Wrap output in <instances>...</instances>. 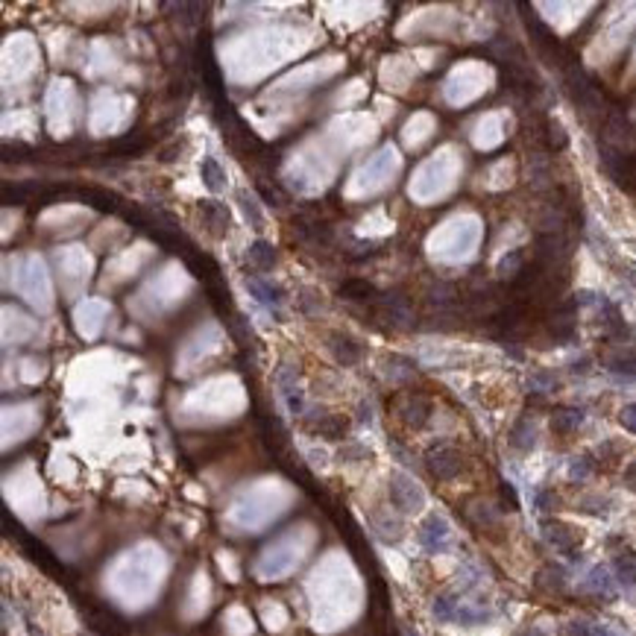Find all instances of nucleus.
Returning a JSON list of instances; mask_svg holds the SVG:
<instances>
[{
  "label": "nucleus",
  "instance_id": "1",
  "mask_svg": "<svg viewBox=\"0 0 636 636\" xmlns=\"http://www.w3.org/2000/svg\"><path fill=\"white\" fill-rule=\"evenodd\" d=\"M566 91H569L572 103H575L581 112H586V115L601 112V94L595 91V85L590 83V77H586V73H583L575 62L566 68Z\"/></svg>",
  "mask_w": 636,
  "mask_h": 636
},
{
  "label": "nucleus",
  "instance_id": "2",
  "mask_svg": "<svg viewBox=\"0 0 636 636\" xmlns=\"http://www.w3.org/2000/svg\"><path fill=\"white\" fill-rule=\"evenodd\" d=\"M425 467L437 481H452L463 472V455L452 446H434L425 452Z\"/></svg>",
  "mask_w": 636,
  "mask_h": 636
},
{
  "label": "nucleus",
  "instance_id": "3",
  "mask_svg": "<svg viewBox=\"0 0 636 636\" xmlns=\"http://www.w3.org/2000/svg\"><path fill=\"white\" fill-rule=\"evenodd\" d=\"M390 502H393V507H399L402 513H413L425 504V496L408 475L396 472V475H390Z\"/></svg>",
  "mask_w": 636,
  "mask_h": 636
},
{
  "label": "nucleus",
  "instance_id": "4",
  "mask_svg": "<svg viewBox=\"0 0 636 636\" xmlns=\"http://www.w3.org/2000/svg\"><path fill=\"white\" fill-rule=\"evenodd\" d=\"M604 144L613 147V150H619V153H630L636 147V135L627 124V117L619 109H613L604 120Z\"/></svg>",
  "mask_w": 636,
  "mask_h": 636
},
{
  "label": "nucleus",
  "instance_id": "5",
  "mask_svg": "<svg viewBox=\"0 0 636 636\" xmlns=\"http://www.w3.org/2000/svg\"><path fill=\"white\" fill-rule=\"evenodd\" d=\"M569 258V243L563 235H536V261L548 270H557L560 261Z\"/></svg>",
  "mask_w": 636,
  "mask_h": 636
},
{
  "label": "nucleus",
  "instance_id": "6",
  "mask_svg": "<svg viewBox=\"0 0 636 636\" xmlns=\"http://www.w3.org/2000/svg\"><path fill=\"white\" fill-rule=\"evenodd\" d=\"M543 534H546V540L557 548V551H563V554H578V546H581V534L572 528V525H566V522H543Z\"/></svg>",
  "mask_w": 636,
  "mask_h": 636
},
{
  "label": "nucleus",
  "instance_id": "7",
  "mask_svg": "<svg viewBox=\"0 0 636 636\" xmlns=\"http://www.w3.org/2000/svg\"><path fill=\"white\" fill-rule=\"evenodd\" d=\"M420 543L425 551H443L449 546V522L443 516H437V513H431L420 525Z\"/></svg>",
  "mask_w": 636,
  "mask_h": 636
},
{
  "label": "nucleus",
  "instance_id": "8",
  "mask_svg": "<svg viewBox=\"0 0 636 636\" xmlns=\"http://www.w3.org/2000/svg\"><path fill=\"white\" fill-rule=\"evenodd\" d=\"M85 619H88L91 630L100 633V636H124L127 633V622L120 619L117 613H112V610H106V607H88Z\"/></svg>",
  "mask_w": 636,
  "mask_h": 636
},
{
  "label": "nucleus",
  "instance_id": "9",
  "mask_svg": "<svg viewBox=\"0 0 636 636\" xmlns=\"http://www.w3.org/2000/svg\"><path fill=\"white\" fill-rule=\"evenodd\" d=\"M376 302H378L381 314L393 326H410L413 323V311H410V305H408V300L402 297V293H381Z\"/></svg>",
  "mask_w": 636,
  "mask_h": 636
},
{
  "label": "nucleus",
  "instance_id": "10",
  "mask_svg": "<svg viewBox=\"0 0 636 636\" xmlns=\"http://www.w3.org/2000/svg\"><path fill=\"white\" fill-rule=\"evenodd\" d=\"M197 211H200V217H203V226H206L214 238H223V235L229 232V211H226L223 203H217V200H203V203L197 206Z\"/></svg>",
  "mask_w": 636,
  "mask_h": 636
},
{
  "label": "nucleus",
  "instance_id": "11",
  "mask_svg": "<svg viewBox=\"0 0 636 636\" xmlns=\"http://www.w3.org/2000/svg\"><path fill=\"white\" fill-rule=\"evenodd\" d=\"M399 417H402V423L410 425V428H423V425L428 423V417H431V402H428L425 396H420V393L405 396V399L399 402Z\"/></svg>",
  "mask_w": 636,
  "mask_h": 636
},
{
  "label": "nucleus",
  "instance_id": "12",
  "mask_svg": "<svg viewBox=\"0 0 636 636\" xmlns=\"http://www.w3.org/2000/svg\"><path fill=\"white\" fill-rule=\"evenodd\" d=\"M293 229H297V235L300 238H305V240H314V243H332V238H334V232H332V226L326 223V220H317V217H308V214H300V217H293Z\"/></svg>",
  "mask_w": 636,
  "mask_h": 636
},
{
  "label": "nucleus",
  "instance_id": "13",
  "mask_svg": "<svg viewBox=\"0 0 636 636\" xmlns=\"http://www.w3.org/2000/svg\"><path fill=\"white\" fill-rule=\"evenodd\" d=\"M329 349H332L334 361L344 364V366H349V364H355L361 358V346L355 344L349 334H344V332H332L329 334Z\"/></svg>",
  "mask_w": 636,
  "mask_h": 636
},
{
  "label": "nucleus",
  "instance_id": "14",
  "mask_svg": "<svg viewBox=\"0 0 636 636\" xmlns=\"http://www.w3.org/2000/svg\"><path fill=\"white\" fill-rule=\"evenodd\" d=\"M308 428H311L314 434L326 437V440H340V437L346 434V420H344V417H337V413H326V410H320V413H317V420H308Z\"/></svg>",
  "mask_w": 636,
  "mask_h": 636
},
{
  "label": "nucleus",
  "instance_id": "15",
  "mask_svg": "<svg viewBox=\"0 0 636 636\" xmlns=\"http://www.w3.org/2000/svg\"><path fill=\"white\" fill-rule=\"evenodd\" d=\"M247 287L261 305L273 308V305H282V300H285V290L273 282H267V279H247Z\"/></svg>",
  "mask_w": 636,
  "mask_h": 636
},
{
  "label": "nucleus",
  "instance_id": "16",
  "mask_svg": "<svg viewBox=\"0 0 636 636\" xmlns=\"http://www.w3.org/2000/svg\"><path fill=\"white\" fill-rule=\"evenodd\" d=\"M583 423V410L578 408H557L551 413V431L554 434H572Z\"/></svg>",
  "mask_w": 636,
  "mask_h": 636
},
{
  "label": "nucleus",
  "instance_id": "17",
  "mask_svg": "<svg viewBox=\"0 0 636 636\" xmlns=\"http://www.w3.org/2000/svg\"><path fill=\"white\" fill-rule=\"evenodd\" d=\"M340 297H344V300H352V302H376V300H378V293H376V287H373L370 282H364V279H349V282L340 285Z\"/></svg>",
  "mask_w": 636,
  "mask_h": 636
},
{
  "label": "nucleus",
  "instance_id": "18",
  "mask_svg": "<svg viewBox=\"0 0 636 636\" xmlns=\"http://www.w3.org/2000/svg\"><path fill=\"white\" fill-rule=\"evenodd\" d=\"M247 255H250V261L258 267V270H273V264H276V250H273V243H267V240H253L250 243V250H247Z\"/></svg>",
  "mask_w": 636,
  "mask_h": 636
},
{
  "label": "nucleus",
  "instance_id": "19",
  "mask_svg": "<svg viewBox=\"0 0 636 636\" xmlns=\"http://www.w3.org/2000/svg\"><path fill=\"white\" fill-rule=\"evenodd\" d=\"M613 572L619 578V583L625 586H636V551H622L613 560Z\"/></svg>",
  "mask_w": 636,
  "mask_h": 636
},
{
  "label": "nucleus",
  "instance_id": "20",
  "mask_svg": "<svg viewBox=\"0 0 636 636\" xmlns=\"http://www.w3.org/2000/svg\"><path fill=\"white\" fill-rule=\"evenodd\" d=\"M80 197H83L85 203H91L94 208H100V211H117V208H120V200L115 197V194L103 191V188H83V191H80Z\"/></svg>",
  "mask_w": 636,
  "mask_h": 636
},
{
  "label": "nucleus",
  "instance_id": "21",
  "mask_svg": "<svg viewBox=\"0 0 636 636\" xmlns=\"http://www.w3.org/2000/svg\"><path fill=\"white\" fill-rule=\"evenodd\" d=\"M543 141H546V147L551 153H560V150H566V147H569V135H566L563 124H557V120H546V124H543Z\"/></svg>",
  "mask_w": 636,
  "mask_h": 636
},
{
  "label": "nucleus",
  "instance_id": "22",
  "mask_svg": "<svg viewBox=\"0 0 636 636\" xmlns=\"http://www.w3.org/2000/svg\"><path fill=\"white\" fill-rule=\"evenodd\" d=\"M583 590H586V593H595V595L610 598V595H613V581H610V572H607L604 566H595V569L590 572V578H586Z\"/></svg>",
  "mask_w": 636,
  "mask_h": 636
},
{
  "label": "nucleus",
  "instance_id": "23",
  "mask_svg": "<svg viewBox=\"0 0 636 636\" xmlns=\"http://www.w3.org/2000/svg\"><path fill=\"white\" fill-rule=\"evenodd\" d=\"M536 440V431H534V423L531 420H519L510 431V446L519 449V452H528Z\"/></svg>",
  "mask_w": 636,
  "mask_h": 636
},
{
  "label": "nucleus",
  "instance_id": "24",
  "mask_svg": "<svg viewBox=\"0 0 636 636\" xmlns=\"http://www.w3.org/2000/svg\"><path fill=\"white\" fill-rule=\"evenodd\" d=\"M21 546L27 548V554H30V557L36 560V563H38L41 569H47V572H59V563H56V557H53L51 551H47V548L41 546V543H36L33 536H27V540H23Z\"/></svg>",
  "mask_w": 636,
  "mask_h": 636
},
{
  "label": "nucleus",
  "instance_id": "25",
  "mask_svg": "<svg viewBox=\"0 0 636 636\" xmlns=\"http://www.w3.org/2000/svg\"><path fill=\"white\" fill-rule=\"evenodd\" d=\"M200 176H203V182H206V188L214 191V194L226 188V174H223V167H220L214 159H206V161H203Z\"/></svg>",
  "mask_w": 636,
  "mask_h": 636
},
{
  "label": "nucleus",
  "instance_id": "26",
  "mask_svg": "<svg viewBox=\"0 0 636 636\" xmlns=\"http://www.w3.org/2000/svg\"><path fill=\"white\" fill-rule=\"evenodd\" d=\"M536 586H540V590H546V593H563L566 575L560 572L557 566H546L540 575H536Z\"/></svg>",
  "mask_w": 636,
  "mask_h": 636
},
{
  "label": "nucleus",
  "instance_id": "27",
  "mask_svg": "<svg viewBox=\"0 0 636 636\" xmlns=\"http://www.w3.org/2000/svg\"><path fill=\"white\" fill-rule=\"evenodd\" d=\"M607 370L622 378H636V355H613L607 358Z\"/></svg>",
  "mask_w": 636,
  "mask_h": 636
},
{
  "label": "nucleus",
  "instance_id": "28",
  "mask_svg": "<svg viewBox=\"0 0 636 636\" xmlns=\"http://www.w3.org/2000/svg\"><path fill=\"white\" fill-rule=\"evenodd\" d=\"M147 147V141L144 138H135V135H127V138H120V141H115L112 144V153L115 156H120V159H132V156H138L141 150Z\"/></svg>",
  "mask_w": 636,
  "mask_h": 636
},
{
  "label": "nucleus",
  "instance_id": "29",
  "mask_svg": "<svg viewBox=\"0 0 636 636\" xmlns=\"http://www.w3.org/2000/svg\"><path fill=\"white\" fill-rule=\"evenodd\" d=\"M428 300L437 302V305H443V308H449V305L457 300V287L449 285V282H440V285H434V287L428 290Z\"/></svg>",
  "mask_w": 636,
  "mask_h": 636
},
{
  "label": "nucleus",
  "instance_id": "30",
  "mask_svg": "<svg viewBox=\"0 0 636 636\" xmlns=\"http://www.w3.org/2000/svg\"><path fill=\"white\" fill-rule=\"evenodd\" d=\"M238 203H240L243 214H247V220H250V223H253V229H264V217H261V211H258L255 200L250 197V194H247V191H240V194H238Z\"/></svg>",
  "mask_w": 636,
  "mask_h": 636
},
{
  "label": "nucleus",
  "instance_id": "31",
  "mask_svg": "<svg viewBox=\"0 0 636 636\" xmlns=\"http://www.w3.org/2000/svg\"><path fill=\"white\" fill-rule=\"evenodd\" d=\"M457 601H455V595H440L437 601H434V616L440 619V622H452V619H457Z\"/></svg>",
  "mask_w": 636,
  "mask_h": 636
},
{
  "label": "nucleus",
  "instance_id": "32",
  "mask_svg": "<svg viewBox=\"0 0 636 636\" xmlns=\"http://www.w3.org/2000/svg\"><path fill=\"white\" fill-rule=\"evenodd\" d=\"M255 191L264 197L267 206H285V194H282L276 185H267L264 179H258V182H255Z\"/></svg>",
  "mask_w": 636,
  "mask_h": 636
},
{
  "label": "nucleus",
  "instance_id": "33",
  "mask_svg": "<svg viewBox=\"0 0 636 636\" xmlns=\"http://www.w3.org/2000/svg\"><path fill=\"white\" fill-rule=\"evenodd\" d=\"M522 267H525V264H522V253H519V250H513L510 255L502 258L499 273H502V276H516V273L522 270Z\"/></svg>",
  "mask_w": 636,
  "mask_h": 636
},
{
  "label": "nucleus",
  "instance_id": "34",
  "mask_svg": "<svg viewBox=\"0 0 636 636\" xmlns=\"http://www.w3.org/2000/svg\"><path fill=\"white\" fill-rule=\"evenodd\" d=\"M487 619H490L487 610H472V607H460L457 610V622H463V625H478V622H487Z\"/></svg>",
  "mask_w": 636,
  "mask_h": 636
},
{
  "label": "nucleus",
  "instance_id": "35",
  "mask_svg": "<svg viewBox=\"0 0 636 636\" xmlns=\"http://www.w3.org/2000/svg\"><path fill=\"white\" fill-rule=\"evenodd\" d=\"M593 633H595V625L583 622V619H572L566 625V636H593Z\"/></svg>",
  "mask_w": 636,
  "mask_h": 636
},
{
  "label": "nucleus",
  "instance_id": "36",
  "mask_svg": "<svg viewBox=\"0 0 636 636\" xmlns=\"http://www.w3.org/2000/svg\"><path fill=\"white\" fill-rule=\"evenodd\" d=\"M590 472H593V457H575L572 460V470H569L572 478H586Z\"/></svg>",
  "mask_w": 636,
  "mask_h": 636
},
{
  "label": "nucleus",
  "instance_id": "37",
  "mask_svg": "<svg viewBox=\"0 0 636 636\" xmlns=\"http://www.w3.org/2000/svg\"><path fill=\"white\" fill-rule=\"evenodd\" d=\"M622 425L636 434V405H625L622 408Z\"/></svg>",
  "mask_w": 636,
  "mask_h": 636
},
{
  "label": "nucleus",
  "instance_id": "38",
  "mask_svg": "<svg viewBox=\"0 0 636 636\" xmlns=\"http://www.w3.org/2000/svg\"><path fill=\"white\" fill-rule=\"evenodd\" d=\"M502 496H504V502H507L513 510L519 507V499H516V493H513V487H510V484H502Z\"/></svg>",
  "mask_w": 636,
  "mask_h": 636
},
{
  "label": "nucleus",
  "instance_id": "39",
  "mask_svg": "<svg viewBox=\"0 0 636 636\" xmlns=\"http://www.w3.org/2000/svg\"><path fill=\"white\" fill-rule=\"evenodd\" d=\"M536 507H540V510H548V507H551V493H546V490L536 493Z\"/></svg>",
  "mask_w": 636,
  "mask_h": 636
},
{
  "label": "nucleus",
  "instance_id": "40",
  "mask_svg": "<svg viewBox=\"0 0 636 636\" xmlns=\"http://www.w3.org/2000/svg\"><path fill=\"white\" fill-rule=\"evenodd\" d=\"M625 481H627V487H633V490H636V463H630V467H627Z\"/></svg>",
  "mask_w": 636,
  "mask_h": 636
},
{
  "label": "nucleus",
  "instance_id": "41",
  "mask_svg": "<svg viewBox=\"0 0 636 636\" xmlns=\"http://www.w3.org/2000/svg\"><path fill=\"white\" fill-rule=\"evenodd\" d=\"M593 636H616V633L610 630V627H604V625H595V633Z\"/></svg>",
  "mask_w": 636,
  "mask_h": 636
},
{
  "label": "nucleus",
  "instance_id": "42",
  "mask_svg": "<svg viewBox=\"0 0 636 636\" xmlns=\"http://www.w3.org/2000/svg\"><path fill=\"white\" fill-rule=\"evenodd\" d=\"M519 636H546L543 630H536V627H528V630H522Z\"/></svg>",
  "mask_w": 636,
  "mask_h": 636
},
{
  "label": "nucleus",
  "instance_id": "43",
  "mask_svg": "<svg viewBox=\"0 0 636 636\" xmlns=\"http://www.w3.org/2000/svg\"><path fill=\"white\" fill-rule=\"evenodd\" d=\"M408 636H417V633H413V630H410V633H408Z\"/></svg>",
  "mask_w": 636,
  "mask_h": 636
}]
</instances>
